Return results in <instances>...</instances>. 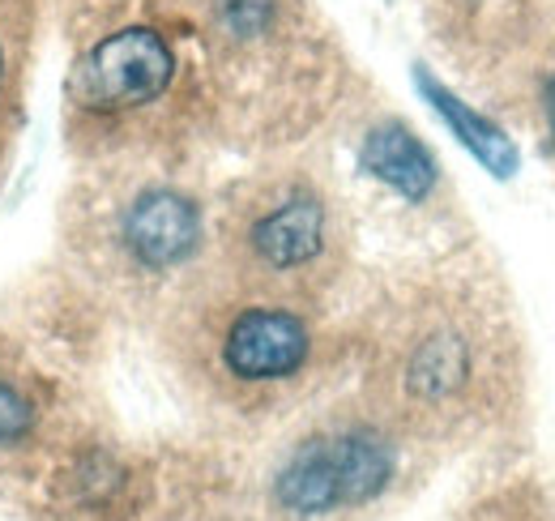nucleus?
<instances>
[{
	"label": "nucleus",
	"mask_w": 555,
	"mask_h": 521,
	"mask_svg": "<svg viewBox=\"0 0 555 521\" xmlns=\"http://www.w3.org/2000/svg\"><path fill=\"white\" fill-rule=\"evenodd\" d=\"M359 167L372 180H380L389 193L411 201V205H427L431 196L440 193V163H436V154L398 116H380V120H372L363 129V137H359Z\"/></svg>",
	"instance_id": "nucleus-10"
},
{
	"label": "nucleus",
	"mask_w": 555,
	"mask_h": 521,
	"mask_svg": "<svg viewBox=\"0 0 555 521\" xmlns=\"http://www.w3.org/2000/svg\"><path fill=\"white\" fill-rule=\"evenodd\" d=\"M158 342L189 397L231 419H270L304 402L350 351L317 304L248 287L209 260L158 313Z\"/></svg>",
	"instance_id": "nucleus-3"
},
{
	"label": "nucleus",
	"mask_w": 555,
	"mask_h": 521,
	"mask_svg": "<svg viewBox=\"0 0 555 521\" xmlns=\"http://www.w3.org/2000/svg\"><path fill=\"white\" fill-rule=\"evenodd\" d=\"M418 449L359 393L321 410L278 454L270 470V513L278 521H334L372 509L402 479Z\"/></svg>",
	"instance_id": "nucleus-7"
},
{
	"label": "nucleus",
	"mask_w": 555,
	"mask_h": 521,
	"mask_svg": "<svg viewBox=\"0 0 555 521\" xmlns=\"http://www.w3.org/2000/svg\"><path fill=\"white\" fill-rule=\"evenodd\" d=\"M65 30V137L81 163H171L214 132L193 0H56Z\"/></svg>",
	"instance_id": "nucleus-2"
},
{
	"label": "nucleus",
	"mask_w": 555,
	"mask_h": 521,
	"mask_svg": "<svg viewBox=\"0 0 555 521\" xmlns=\"http://www.w3.org/2000/svg\"><path fill=\"white\" fill-rule=\"evenodd\" d=\"M48 13H52V0H0V176L17 145L26 86L35 73Z\"/></svg>",
	"instance_id": "nucleus-9"
},
{
	"label": "nucleus",
	"mask_w": 555,
	"mask_h": 521,
	"mask_svg": "<svg viewBox=\"0 0 555 521\" xmlns=\"http://www.w3.org/2000/svg\"><path fill=\"white\" fill-rule=\"evenodd\" d=\"M65 257L129 313H163L209 260V205L167 163H90L65 201Z\"/></svg>",
	"instance_id": "nucleus-5"
},
{
	"label": "nucleus",
	"mask_w": 555,
	"mask_h": 521,
	"mask_svg": "<svg viewBox=\"0 0 555 521\" xmlns=\"http://www.w3.org/2000/svg\"><path fill=\"white\" fill-rule=\"evenodd\" d=\"M423 86H427V94H431L436 112H444V116H449V125L462 132V141L483 158L495 176H513V171H517V150H513V141L495 129L491 120H483V116H479V112H470V107H462L444 86H431V81H423Z\"/></svg>",
	"instance_id": "nucleus-12"
},
{
	"label": "nucleus",
	"mask_w": 555,
	"mask_h": 521,
	"mask_svg": "<svg viewBox=\"0 0 555 521\" xmlns=\"http://www.w3.org/2000/svg\"><path fill=\"white\" fill-rule=\"evenodd\" d=\"M350 351L359 397L418 449L475 445L526 410V333L500 274L475 257L393 278Z\"/></svg>",
	"instance_id": "nucleus-1"
},
{
	"label": "nucleus",
	"mask_w": 555,
	"mask_h": 521,
	"mask_svg": "<svg viewBox=\"0 0 555 521\" xmlns=\"http://www.w3.org/2000/svg\"><path fill=\"white\" fill-rule=\"evenodd\" d=\"M209 265L321 308L350 265L343 201L308 167L253 171L209 209Z\"/></svg>",
	"instance_id": "nucleus-6"
},
{
	"label": "nucleus",
	"mask_w": 555,
	"mask_h": 521,
	"mask_svg": "<svg viewBox=\"0 0 555 521\" xmlns=\"http://www.w3.org/2000/svg\"><path fill=\"white\" fill-rule=\"evenodd\" d=\"M491 81L508 99V107L539 132V145L555 163V22L543 26L513 61L495 68Z\"/></svg>",
	"instance_id": "nucleus-11"
},
{
	"label": "nucleus",
	"mask_w": 555,
	"mask_h": 521,
	"mask_svg": "<svg viewBox=\"0 0 555 521\" xmlns=\"http://www.w3.org/2000/svg\"><path fill=\"white\" fill-rule=\"evenodd\" d=\"M73 445V410L61 381L26 346L0 338V479L56 466Z\"/></svg>",
	"instance_id": "nucleus-8"
},
{
	"label": "nucleus",
	"mask_w": 555,
	"mask_h": 521,
	"mask_svg": "<svg viewBox=\"0 0 555 521\" xmlns=\"http://www.w3.org/2000/svg\"><path fill=\"white\" fill-rule=\"evenodd\" d=\"M214 132L286 145L347 94L350 52L321 0H193Z\"/></svg>",
	"instance_id": "nucleus-4"
}]
</instances>
